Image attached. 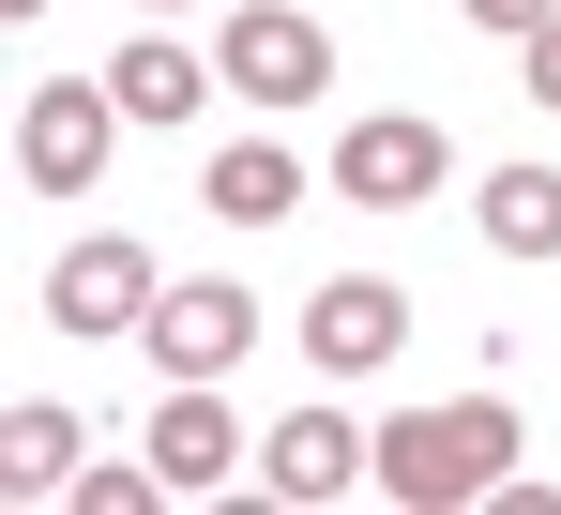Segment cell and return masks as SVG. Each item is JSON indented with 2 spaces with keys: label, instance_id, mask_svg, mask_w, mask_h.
<instances>
[{
  "label": "cell",
  "instance_id": "obj_1",
  "mask_svg": "<svg viewBox=\"0 0 561 515\" xmlns=\"http://www.w3.org/2000/svg\"><path fill=\"white\" fill-rule=\"evenodd\" d=\"M501 485H516V410L501 394H440V410L379 425V501L456 515V501H501Z\"/></svg>",
  "mask_w": 561,
  "mask_h": 515
},
{
  "label": "cell",
  "instance_id": "obj_2",
  "mask_svg": "<svg viewBox=\"0 0 561 515\" xmlns=\"http://www.w3.org/2000/svg\"><path fill=\"white\" fill-rule=\"evenodd\" d=\"M213 77L243 91V106H319V91H334V31H319L304 0H228Z\"/></svg>",
  "mask_w": 561,
  "mask_h": 515
},
{
  "label": "cell",
  "instance_id": "obj_3",
  "mask_svg": "<svg viewBox=\"0 0 561 515\" xmlns=\"http://www.w3.org/2000/svg\"><path fill=\"white\" fill-rule=\"evenodd\" d=\"M440 182H456V137H440L425 106H365V122L334 137V197H350V213H425Z\"/></svg>",
  "mask_w": 561,
  "mask_h": 515
},
{
  "label": "cell",
  "instance_id": "obj_4",
  "mask_svg": "<svg viewBox=\"0 0 561 515\" xmlns=\"http://www.w3.org/2000/svg\"><path fill=\"white\" fill-rule=\"evenodd\" d=\"M106 152H122V91H106V77H46L31 106H15V168H31V197H92Z\"/></svg>",
  "mask_w": 561,
  "mask_h": 515
},
{
  "label": "cell",
  "instance_id": "obj_5",
  "mask_svg": "<svg viewBox=\"0 0 561 515\" xmlns=\"http://www.w3.org/2000/svg\"><path fill=\"white\" fill-rule=\"evenodd\" d=\"M259 485H274L288 515L350 501V485H379V425H350V410H288V425H259Z\"/></svg>",
  "mask_w": 561,
  "mask_h": 515
},
{
  "label": "cell",
  "instance_id": "obj_6",
  "mask_svg": "<svg viewBox=\"0 0 561 515\" xmlns=\"http://www.w3.org/2000/svg\"><path fill=\"white\" fill-rule=\"evenodd\" d=\"M152 288H168V273H152V243H122V228H92V243L46 258V319H61V334H137Z\"/></svg>",
  "mask_w": 561,
  "mask_h": 515
},
{
  "label": "cell",
  "instance_id": "obj_7",
  "mask_svg": "<svg viewBox=\"0 0 561 515\" xmlns=\"http://www.w3.org/2000/svg\"><path fill=\"white\" fill-rule=\"evenodd\" d=\"M137 334H152L168 379H228V364L259 348V304H243L228 273H183V288H152V319H137Z\"/></svg>",
  "mask_w": 561,
  "mask_h": 515
},
{
  "label": "cell",
  "instance_id": "obj_8",
  "mask_svg": "<svg viewBox=\"0 0 561 515\" xmlns=\"http://www.w3.org/2000/svg\"><path fill=\"white\" fill-rule=\"evenodd\" d=\"M243 455H259V439L228 425V394H213V379H168V410H152V470H168V501H213Z\"/></svg>",
  "mask_w": 561,
  "mask_h": 515
},
{
  "label": "cell",
  "instance_id": "obj_9",
  "mask_svg": "<svg viewBox=\"0 0 561 515\" xmlns=\"http://www.w3.org/2000/svg\"><path fill=\"white\" fill-rule=\"evenodd\" d=\"M394 334H410V304H394L379 273H334V288L304 304V364H334V379H365V364H394Z\"/></svg>",
  "mask_w": 561,
  "mask_h": 515
},
{
  "label": "cell",
  "instance_id": "obj_10",
  "mask_svg": "<svg viewBox=\"0 0 561 515\" xmlns=\"http://www.w3.org/2000/svg\"><path fill=\"white\" fill-rule=\"evenodd\" d=\"M106 91H122V122H197L228 77H213V46H168V31H137V46L106 61Z\"/></svg>",
  "mask_w": 561,
  "mask_h": 515
},
{
  "label": "cell",
  "instance_id": "obj_11",
  "mask_svg": "<svg viewBox=\"0 0 561 515\" xmlns=\"http://www.w3.org/2000/svg\"><path fill=\"white\" fill-rule=\"evenodd\" d=\"M77 410H46V394H31V410H0V485H15V501H77Z\"/></svg>",
  "mask_w": 561,
  "mask_h": 515
},
{
  "label": "cell",
  "instance_id": "obj_12",
  "mask_svg": "<svg viewBox=\"0 0 561 515\" xmlns=\"http://www.w3.org/2000/svg\"><path fill=\"white\" fill-rule=\"evenodd\" d=\"M288 197H304V168H288L274 137H228V152H213V213H228V228H274Z\"/></svg>",
  "mask_w": 561,
  "mask_h": 515
},
{
  "label": "cell",
  "instance_id": "obj_13",
  "mask_svg": "<svg viewBox=\"0 0 561 515\" xmlns=\"http://www.w3.org/2000/svg\"><path fill=\"white\" fill-rule=\"evenodd\" d=\"M485 243L501 258H561V168H501L485 182Z\"/></svg>",
  "mask_w": 561,
  "mask_h": 515
},
{
  "label": "cell",
  "instance_id": "obj_14",
  "mask_svg": "<svg viewBox=\"0 0 561 515\" xmlns=\"http://www.w3.org/2000/svg\"><path fill=\"white\" fill-rule=\"evenodd\" d=\"M152 501H168L152 455H137V470H77V515H152Z\"/></svg>",
  "mask_w": 561,
  "mask_h": 515
},
{
  "label": "cell",
  "instance_id": "obj_15",
  "mask_svg": "<svg viewBox=\"0 0 561 515\" xmlns=\"http://www.w3.org/2000/svg\"><path fill=\"white\" fill-rule=\"evenodd\" d=\"M516 91H531V106H561V15H547V31H516Z\"/></svg>",
  "mask_w": 561,
  "mask_h": 515
},
{
  "label": "cell",
  "instance_id": "obj_16",
  "mask_svg": "<svg viewBox=\"0 0 561 515\" xmlns=\"http://www.w3.org/2000/svg\"><path fill=\"white\" fill-rule=\"evenodd\" d=\"M456 15H470V31H547L561 0H456Z\"/></svg>",
  "mask_w": 561,
  "mask_h": 515
},
{
  "label": "cell",
  "instance_id": "obj_17",
  "mask_svg": "<svg viewBox=\"0 0 561 515\" xmlns=\"http://www.w3.org/2000/svg\"><path fill=\"white\" fill-rule=\"evenodd\" d=\"M137 15H197V0H137Z\"/></svg>",
  "mask_w": 561,
  "mask_h": 515
},
{
  "label": "cell",
  "instance_id": "obj_18",
  "mask_svg": "<svg viewBox=\"0 0 561 515\" xmlns=\"http://www.w3.org/2000/svg\"><path fill=\"white\" fill-rule=\"evenodd\" d=\"M0 15H46V0H0Z\"/></svg>",
  "mask_w": 561,
  "mask_h": 515
}]
</instances>
